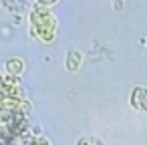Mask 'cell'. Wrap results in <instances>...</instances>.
I'll use <instances>...</instances> for the list:
<instances>
[{"label": "cell", "mask_w": 147, "mask_h": 145, "mask_svg": "<svg viewBox=\"0 0 147 145\" xmlns=\"http://www.w3.org/2000/svg\"><path fill=\"white\" fill-rule=\"evenodd\" d=\"M30 22H32V32L36 38H40L42 42H53L57 38V18L53 12H49L45 6H38L32 16H30Z\"/></svg>", "instance_id": "1"}, {"label": "cell", "mask_w": 147, "mask_h": 145, "mask_svg": "<svg viewBox=\"0 0 147 145\" xmlns=\"http://www.w3.org/2000/svg\"><path fill=\"white\" fill-rule=\"evenodd\" d=\"M131 107L141 111V113H147V89L145 87H135L133 93H131Z\"/></svg>", "instance_id": "2"}, {"label": "cell", "mask_w": 147, "mask_h": 145, "mask_svg": "<svg viewBox=\"0 0 147 145\" xmlns=\"http://www.w3.org/2000/svg\"><path fill=\"white\" fill-rule=\"evenodd\" d=\"M81 61H83V57H81L79 51H69V55H67V69L69 71H77L81 67Z\"/></svg>", "instance_id": "3"}, {"label": "cell", "mask_w": 147, "mask_h": 145, "mask_svg": "<svg viewBox=\"0 0 147 145\" xmlns=\"http://www.w3.org/2000/svg\"><path fill=\"white\" fill-rule=\"evenodd\" d=\"M6 71H8L10 75H14V77H18V75L24 71V63H22L20 59H8V61H6Z\"/></svg>", "instance_id": "4"}, {"label": "cell", "mask_w": 147, "mask_h": 145, "mask_svg": "<svg viewBox=\"0 0 147 145\" xmlns=\"http://www.w3.org/2000/svg\"><path fill=\"white\" fill-rule=\"evenodd\" d=\"M4 87H18V77L8 75V77L4 79Z\"/></svg>", "instance_id": "5"}, {"label": "cell", "mask_w": 147, "mask_h": 145, "mask_svg": "<svg viewBox=\"0 0 147 145\" xmlns=\"http://www.w3.org/2000/svg\"><path fill=\"white\" fill-rule=\"evenodd\" d=\"M57 0H38V4L40 6H51V4H55Z\"/></svg>", "instance_id": "6"}, {"label": "cell", "mask_w": 147, "mask_h": 145, "mask_svg": "<svg viewBox=\"0 0 147 145\" xmlns=\"http://www.w3.org/2000/svg\"><path fill=\"white\" fill-rule=\"evenodd\" d=\"M89 143H91V139H81V141H79V145H89ZM95 145H101V143L95 139Z\"/></svg>", "instance_id": "7"}, {"label": "cell", "mask_w": 147, "mask_h": 145, "mask_svg": "<svg viewBox=\"0 0 147 145\" xmlns=\"http://www.w3.org/2000/svg\"><path fill=\"white\" fill-rule=\"evenodd\" d=\"M2 87H4V79H2V75H0V99H2Z\"/></svg>", "instance_id": "8"}]
</instances>
